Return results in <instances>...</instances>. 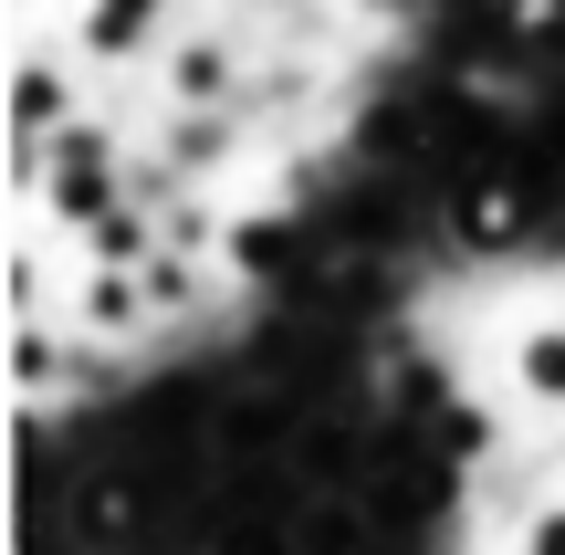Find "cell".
Returning a JSON list of instances; mask_svg holds the SVG:
<instances>
[{
    "instance_id": "1",
    "label": "cell",
    "mask_w": 565,
    "mask_h": 555,
    "mask_svg": "<svg viewBox=\"0 0 565 555\" xmlns=\"http://www.w3.org/2000/svg\"><path fill=\"white\" fill-rule=\"evenodd\" d=\"M492 388H503V409H524L534 430H565V305H534V314L503 325Z\"/></svg>"
}]
</instances>
